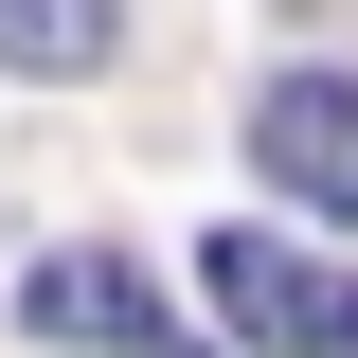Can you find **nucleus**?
Wrapping results in <instances>:
<instances>
[{"instance_id":"nucleus-1","label":"nucleus","mask_w":358,"mask_h":358,"mask_svg":"<svg viewBox=\"0 0 358 358\" xmlns=\"http://www.w3.org/2000/svg\"><path fill=\"white\" fill-rule=\"evenodd\" d=\"M197 287H215V322H233L251 358H322V341H341V268H305L287 233H251V215L197 251Z\"/></svg>"},{"instance_id":"nucleus-2","label":"nucleus","mask_w":358,"mask_h":358,"mask_svg":"<svg viewBox=\"0 0 358 358\" xmlns=\"http://www.w3.org/2000/svg\"><path fill=\"white\" fill-rule=\"evenodd\" d=\"M251 179H287L305 215H358V72H268L251 90Z\"/></svg>"},{"instance_id":"nucleus-3","label":"nucleus","mask_w":358,"mask_h":358,"mask_svg":"<svg viewBox=\"0 0 358 358\" xmlns=\"http://www.w3.org/2000/svg\"><path fill=\"white\" fill-rule=\"evenodd\" d=\"M18 322H36V341H72V358H179V322L143 305V268H126V251H36Z\"/></svg>"},{"instance_id":"nucleus-4","label":"nucleus","mask_w":358,"mask_h":358,"mask_svg":"<svg viewBox=\"0 0 358 358\" xmlns=\"http://www.w3.org/2000/svg\"><path fill=\"white\" fill-rule=\"evenodd\" d=\"M0 72H108V0H0Z\"/></svg>"},{"instance_id":"nucleus-5","label":"nucleus","mask_w":358,"mask_h":358,"mask_svg":"<svg viewBox=\"0 0 358 358\" xmlns=\"http://www.w3.org/2000/svg\"><path fill=\"white\" fill-rule=\"evenodd\" d=\"M322 358H358V287H341V341H322Z\"/></svg>"}]
</instances>
